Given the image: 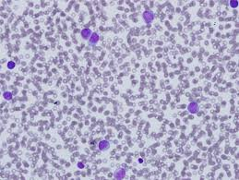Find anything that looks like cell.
<instances>
[{
    "instance_id": "1",
    "label": "cell",
    "mask_w": 239,
    "mask_h": 180,
    "mask_svg": "<svg viewBox=\"0 0 239 180\" xmlns=\"http://www.w3.org/2000/svg\"><path fill=\"white\" fill-rule=\"evenodd\" d=\"M143 19L146 23H151L154 19V14L152 11H145L143 13Z\"/></svg>"
},
{
    "instance_id": "2",
    "label": "cell",
    "mask_w": 239,
    "mask_h": 180,
    "mask_svg": "<svg viewBox=\"0 0 239 180\" xmlns=\"http://www.w3.org/2000/svg\"><path fill=\"white\" fill-rule=\"evenodd\" d=\"M187 109H188V111H189L191 114H196V113L199 112V104H198L197 103L192 102V103H190V104H189V105H188Z\"/></svg>"
},
{
    "instance_id": "3",
    "label": "cell",
    "mask_w": 239,
    "mask_h": 180,
    "mask_svg": "<svg viewBox=\"0 0 239 180\" xmlns=\"http://www.w3.org/2000/svg\"><path fill=\"white\" fill-rule=\"evenodd\" d=\"M126 176V171L125 169L123 168H120V169H117L115 173V178L116 179H123Z\"/></svg>"
},
{
    "instance_id": "4",
    "label": "cell",
    "mask_w": 239,
    "mask_h": 180,
    "mask_svg": "<svg viewBox=\"0 0 239 180\" xmlns=\"http://www.w3.org/2000/svg\"><path fill=\"white\" fill-rule=\"evenodd\" d=\"M110 148V144L107 140H102L99 143V149L101 151H106Z\"/></svg>"
},
{
    "instance_id": "5",
    "label": "cell",
    "mask_w": 239,
    "mask_h": 180,
    "mask_svg": "<svg viewBox=\"0 0 239 180\" xmlns=\"http://www.w3.org/2000/svg\"><path fill=\"white\" fill-rule=\"evenodd\" d=\"M81 36L83 39H89L91 38V36H92V32H91L90 29H83V31L81 32Z\"/></svg>"
},
{
    "instance_id": "6",
    "label": "cell",
    "mask_w": 239,
    "mask_h": 180,
    "mask_svg": "<svg viewBox=\"0 0 239 180\" xmlns=\"http://www.w3.org/2000/svg\"><path fill=\"white\" fill-rule=\"evenodd\" d=\"M99 41V36H98L97 33H92V36H91V39H90V43L92 44H96Z\"/></svg>"
},
{
    "instance_id": "7",
    "label": "cell",
    "mask_w": 239,
    "mask_h": 180,
    "mask_svg": "<svg viewBox=\"0 0 239 180\" xmlns=\"http://www.w3.org/2000/svg\"><path fill=\"white\" fill-rule=\"evenodd\" d=\"M3 97H4L6 100H11L12 99V93L9 92H4V94H3Z\"/></svg>"
},
{
    "instance_id": "8",
    "label": "cell",
    "mask_w": 239,
    "mask_h": 180,
    "mask_svg": "<svg viewBox=\"0 0 239 180\" xmlns=\"http://www.w3.org/2000/svg\"><path fill=\"white\" fill-rule=\"evenodd\" d=\"M230 6L233 8H237L238 7V1L237 0H232V1H230Z\"/></svg>"
},
{
    "instance_id": "9",
    "label": "cell",
    "mask_w": 239,
    "mask_h": 180,
    "mask_svg": "<svg viewBox=\"0 0 239 180\" xmlns=\"http://www.w3.org/2000/svg\"><path fill=\"white\" fill-rule=\"evenodd\" d=\"M8 68H10V69H12V68H15V63H14V62H12V61L8 62Z\"/></svg>"
},
{
    "instance_id": "10",
    "label": "cell",
    "mask_w": 239,
    "mask_h": 180,
    "mask_svg": "<svg viewBox=\"0 0 239 180\" xmlns=\"http://www.w3.org/2000/svg\"><path fill=\"white\" fill-rule=\"evenodd\" d=\"M78 166L80 168H83L84 167V164H82V163H79L78 164Z\"/></svg>"
}]
</instances>
